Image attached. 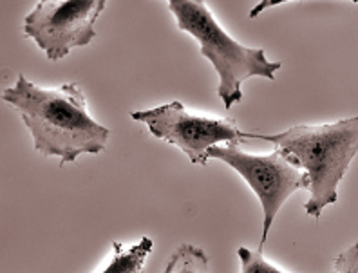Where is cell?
<instances>
[{
	"mask_svg": "<svg viewBox=\"0 0 358 273\" xmlns=\"http://www.w3.org/2000/svg\"><path fill=\"white\" fill-rule=\"evenodd\" d=\"M2 100L17 108L36 150L44 158H58L60 165L107 147L110 130L92 120L78 83L48 89L18 74L17 82L4 89Z\"/></svg>",
	"mask_w": 358,
	"mask_h": 273,
	"instance_id": "obj_1",
	"label": "cell"
},
{
	"mask_svg": "<svg viewBox=\"0 0 358 273\" xmlns=\"http://www.w3.org/2000/svg\"><path fill=\"white\" fill-rule=\"evenodd\" d=\"M275 144L310 176L308 216L319 219L322 210L338 201V183L358 152V116L324 125H295L279 134H248Z\"/></svg>",
	"mask_w": 358,
	"mask_h": 273,
	"instance_id": "obj_2",
	"label": "cell"
},
{
	"mask_svg": "<svg viewBox=\"0 0 358 273\" xmlns=\"http://www.w3.org/2000/svg\"><path fill=\"white\" fill-rule=\"evenodd\" d=\"M169 9L178 27L199 42L201 55L217 71V96L224 107L230 108L243 100V82L254 76L273 80L282 67L280 62H270L266 52L231 38L215 20L206 2L196 0H171Z\"/></svg>",
	"mask_w": 358,
	"mask_h": 273,
	"instance_id": "obj_3",
	"label": "cell"
},
{
	"mask_svg": "<svg viewBox=\"0 0 358 273\" xmlns=\"http://www.w3.org/2000/svg\"><path fill=\"white\" fill-rule=\"evenodd\" d=\"M208 158L223 161L236 170L261 201L264 217L259 250L262 252L277 212L293 192L310 188V176L282 148H275L268 154H250L243 150L239 144L215 145L208 150Z\"/></svg>",
	"mask_w": 358,
	"mask_h": 273,
	"instance_id": "obj_4",
	"label": "cell"
},
{
	"mask_svg": "<svg viewBox=\"0 0 358 273\" xmlns=\"http://www.w3.org/2000/svg\"><path fill=\"white\" fill-rule=\"evenodd\" d=\"M131 118L149 127L154 138L181 148L194 165H206L208 150L217 144H241L243 139L250 138L241 132L236 120L188 113L181 102H172L149 111H134Z\"/></svg>",
	"mask_w": 358,
	"mask_h": 273,
	"instance_id": "obj_5",
	"label": "cell"
},
{
	"mask_svg": "<svg viewBox=\"0 0 358 273\" xmlns=\"http://www.w3.org/2000/svg\"><path fill=\"white\" fill-rule=\"evenodd\" d=\"M105 4V0H42L24 18V33L49 60H62L96 38L94 22Z\"/></svg>",
	"mask_w": 358,
	"mask_h": 273,
	"instance_id": "obj_6",
	"label": "cell"
},
{
	"mask_svg": "<svg viewBox=\"0 0 358 273\" xmlns=\"http://www.w3.org/2000/svg\"><path fill=\"white\" fill-rule=\"evenodd\" d=\"M154 243L150 237H143L132 246L125 248L122 243H113L114 255L109 266L101 273H141L145 259L152 252Z\"/></svg>",
	"mask_w": 358,
	"mask_h": 273,
	"instance_id": "obj_7",
	"label": "cell"
},
{
	"mask_svg": "<svg viewBox=\"0 0 358 273\" xmlns=\"http://www.w3.org/2000/svg\"><path fill=\"white\" fill-rule=\"evenodd\" d=\"M163 273H210L208 255L196 244H181L169 257Z\"/></svg>",
	"mask_w": 358,
	"mask_h": 273,
	"instance_id": "obj_8",
	"label": "cell"
},
{
	"mask_svg": "<svg viewBox=\"0 0 358 273\" xmlns=\"http://www.w3.org/2000/svg\"><path fill=\"white\" fill-rule=\"evenodd\" d=\"M237 255L241 260V273H284L282 270L268 262L261 250H248L241 246L237 250Z\"/></svg>",
	"mask_w": 358,
	"mask_h": 273,
	"instance_id": "obj_9",
	"label": "cell"
},
{
	"mask_svg": "<svg viewBox=\"0 0 358 273\" xmlns=\"http://www.w3.org/2000/svg\"><path fill=\"white\" fill-rule=\"evenodd\" d=\"M335 273H358V243L336 257Z\"/></svg>",
	"mask_w": 358,
	"mask_h": 273,
	"instance_id": "obj_10",
	"label": "cell"
}]
</instances>
